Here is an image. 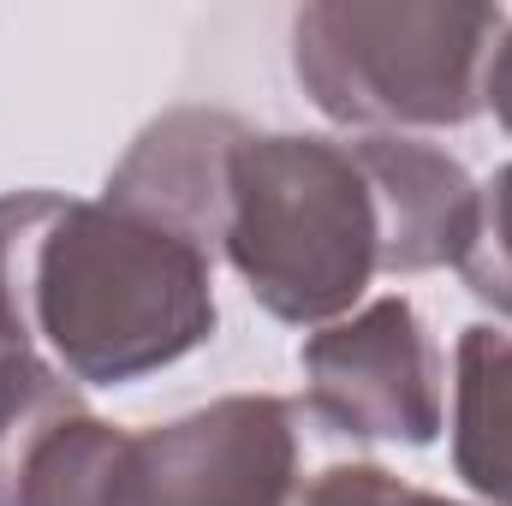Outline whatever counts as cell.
I'll return each instance as SVG.
<instances>
[{
  "instance_id": "cell-1",
  "label": "cell",
  "mask_w": 512,
  "mask_h": 506,
  "mask_svg": "<svg viewBox=\"0 0 512 506\" xmlns=\"http://www.w3.org/2000/svg\"><path fill=\"white\" fill-rule=\"evenodd\" d=\"M215 256L108 197H0V334L78 387H131L215 340Z\"/></svg>"
},
{
  "instance_id": "cell-2",
  "label": "cell",
  "mask_w": 512,
  "mask_h": 506,
  "mask_svg": "<svg viewBox=\"0 0 512 506\" xmlns=\"http://www.w3.org/2000/svg\"><path fill=\"white\" fill-rule=\"evenodd\" d=\"M215 251L286 328H328L382 274V197L358 143L322 131H251L227 173Z\"/></svg>"
},
{
  "instance_id": "cell-3",
  "label": "cell",
  "mask_w": 512,
  "mask_h": 506,
  "mask_svg": "<svg viewBox=\"0 0 512 506\" xmlns=\"http://www.w3.org/2000/svg\"><path fill=\"white\" fill-rule=\"evenodd\" d=\"M507 30L501 6L459 0H316L292 12V78L364 137L465 126Z\"/></svg>"
},
{
  "instance_id": "cell-4",
  "label": "cell",
  "mask_w": 512,
  "mask_h": 506,
  "mask_svg": "<svg viewBox=\"0 0 512 506\" xmlns=\"http://www.w3.org/2000/svg\"><path fill=\"white\" fill-rule=\"evenodd\" d=\"M298 405L227 393L161 429H126L84 506H298Z\"/></svg>"
},
{
  "instance_id": "cell-5",
  "label": "cell",
  "mask_w": 512,
  "mask_h": 506,
  "mask_svg": "<svg viewBox=\"0 0 512 506\" xmlns=\"http://www.w3.org/2000/svg\"><path fill=\"white\" fill-rule=\"evenodd\" d=\"M298 370L316 423H328L334 435L429 447L447 423L441 352L405 292L370 298L352 316L316 328L298 346Z\"/></svg>"
},
{
  "instance_id": "cell-6",
  "label": "cell",
  "mask_w": 512,
  "mask_h": 506,
  "mask_svg": "<svg viewBox=\"0 0 512 506\" xmlns=\"http://www.w3.org/2000/svg\"><path fill=\"white\" fill-rule=\"evenodd\" d=\"M245 137H251V126L239 114L167 108L161 120H149L131 137L102 197L215 256L221 221H227V173H233V155Z\"/></svg>"
},
{
  "instance_id": "cell-7",
  "label": "cell",
  "mask_w": 512,
  "mask_h": 506,
  "mask_svg": "<svg viewBox=\"0 0 512 506\" xmlns=\"http://www.w3.org/2000/svg\"><path fill=\"white\" fill-rule=\"evenodd\" d=\"M358 155L382 197V274L411 280L459 268L477 227V179L465 173V161L423 137H358Z\"/></svg>"
},
{
  "instance_id": "cell-8",
  "label": "cell",
  "mask_w": 512,
  "mask_h": 506,
  "mask_svg": "<svg viewBox=\"0 0 512 506\" xmlns=\"http://www.w3.org/2000/svg\"><path fill=\"white\" fill-rule=\"evenodd\" d=\"M96 411L36 346L0 334V506H36L48 471L66 459Z\"/></svg>"
},
{
  "instance_id": "cell-9",
  "label": "cell",
  "mask_w": 512,
  "mask_h": 506,
  "mask_svg": "<svg viewBox=\"0 0 512 506\" xmlns=\"http://www.w3.org/2000/svg\"><path fill=\"white\" fill-rule=\"evenodd\" d=\"M453 471L483 506H512V334L495 322L453 346Z\"/></svg>"
},
{
  "instance_id": "cell-10",
  "label": "cell",
  "mask_w": 512,
  "mask_h": 506,
  "mask_svg": "<svg viewBox=\"0 0 512 506\" xmlns=\"http://www.w3.org/2000/svg\"><path fill=\"white\" fill-rule=\"evenodd\" d=\"M465 292L483 298L495 316H512V161L477 185V227L459 256Z\"/></svg>"
},
{
  "instance_id": "cell-11",
  "label": "cell",
  "mask_w": 512,
  "mask_h": 506,
  "mask_svg": "<svg viewBox=\"0 0 512 506\" xmlns=\"http://www.w3.org/2000/svg\"><path fill=\"white\" fill-rule=\"evenodd\" d=\"M298 506H465V501H447V495H429L405 477H393L370 459H352V465H328L304 495Z\"/></svg>"
},
{
  "instance_id": "cell-12",
  "label": "cell",
  "mask_w": 512,
  "mask_h": 506,
  "mask_svg": "<svg viewBox=\"0 0 512 506\" xmlns=\"http://www.w3.org/2000/svg\"><path fill=\"white\" fill-rule=\"evenodd\" d=\"M483 108L512 137V18H507V30H501V42H495V54H489V72H483Z\"/></svg>"
}]
</instances>
